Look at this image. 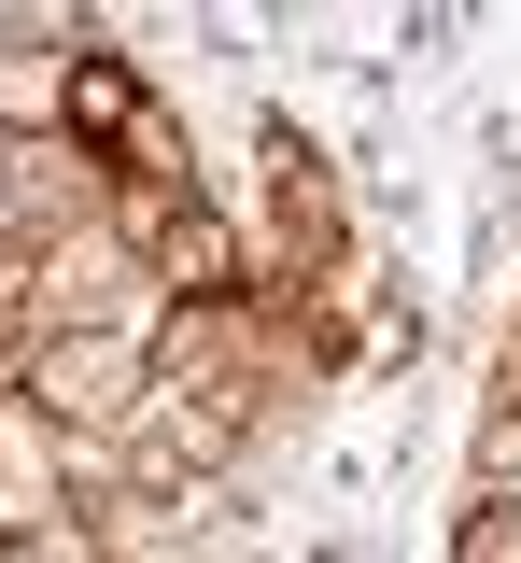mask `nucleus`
I'll list each match as a JSON object with an SVG mask.
<instances>
[{
  "label": "nucleus",
  "mask_w": 521,
  "mask_h": 563,
  "mask_svg": "<svg viewBox=\"0 0 521 563\" xmlns=\"http://www.w3.org/2000/svg\"><path fill=\"white\" fill-rule=\"evenodd\" d=\"M71 141L113 169V184H128V198H184V128L155 113V85H142V70H128V57H99V43L71 57Z\"/></svg>",
  "instance_id": "obj_1"
},
{
  "label": "nucleus",
  "mask_w": 521,
  "mask_h": 563,
  "mask_svg": "<svg viewBox=\"0 0 521 563\" xmlns=\"http://www.w3.org/2000/svg\"><path fill=\"white\" fill-rule=\"evenodd\" d=\"M128 240H142V268L169 282V310H240V296H254L240 225L198 211V198H128Z\"/></svg>",
  "instance_id": "obj_2"
},
{
  "label": "nucleus",
  "mask_w": 521,
  "mask_h": 563,
  "mask_svg": "<svg viewBox=\"0 0 521 563\" xmlns=\"http://www.w3.org/2000/svg\"><path fill=\"white\" fill-rule=\"evenodd\" d=\"M29 395L57 437H113L155 409V339H57V352H29Z\"/></svg>",
  "instance_id": "obj_3"
},
{
  "label": "nucleus",
  "mask_w": 521,
  "mask_h": 563,
  "mask_svg": "<svg viewBox=\"0 0 521 563\" xmlns=\"http://www.w3.org/2000/svg\"><path fill=\"white\" fill-rule=\"evenodd\" d=\"M240 422H254V380L240 395H155L128 437H142V479L155 493H184V479H212L225 451H240Z\"/></svg>",
  "instance_id": "obj_4"
},
{
  "label": "nucleus",
  "mask_w": 521,
  "mask_h": 563,
  "mask_svg": "<svg viewBox=\"0 0 521 563\" xmlns=\"http://www.w3.org/2000/svg\"><path fill=\"white\" fill-rule=\"evenodd\" d=\"M0 141H71V43L43 29L0 43Z\"/></svg>",
  "instance_id": "obj_5"
},
{
  "label": "nucleus",
  "mask_w": 521,
  "mask_h": 563,
  "mask_svg": "<svg viewBox=\"0 0 521 563\" xmlns=\"http://www.w3.org/2000/svg\"><path fill=\"white\" fill-rule=\"evenodd\" d=\"M268 211H282V240L310 254V282L339 268V198H324V155L297 128H268Z\"/></svg>",
  "instance_id": "obj_6"
},
{
  "label": "nucleus",
  "mask_w": 521,
  "mask_h": 563,
  "mask_svg": "<svg viewBox=\"0 0 521 563\" xmlns=\"http://www.w3.org/2000/svg\"><path fill=\"white\" fill-rule=\"evenodd\" d=\"M451 563H521V507L508 493H479V507L451 521Z\"/></svg>",
  "instance_id": "obj_7"
},
{
  "label": "nucleus",
  "mask_w": 521,
  "mask_h": 563,
  "mask_svg": "<svg viewBox=\"0 0 521 563\" xmlns=\"http://www.w3.org/2000/svg\"><path fill=\"white\" fill-rule=\"evenodd\" d=\"M14 324H29V282H14V268H0V352H14Z\"/></svg>",
  "instance_id": "obj_8"
}]
</instances>
